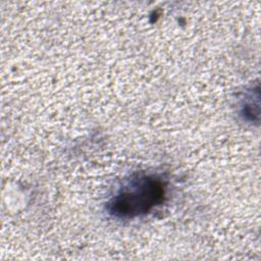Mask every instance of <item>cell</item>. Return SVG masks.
I'll return each instance as SVG.
<instances>
[{
  "label": "cell",
  "mask_w": 261,
  "mask_h": 261,
  "mask_svg": "<svg viewBox=\"0 0 261 261\" xmlns=\"http://www.w3.org/2000/svg\"><path fill=\"white\" fill-rule=\"evenodd\" d=\"M165 197V184L156 175H139L130 179L108 203L110 214L134 218L147 214Z\"/></svg>",
  "instance_id": "1"
}]
</instances>
